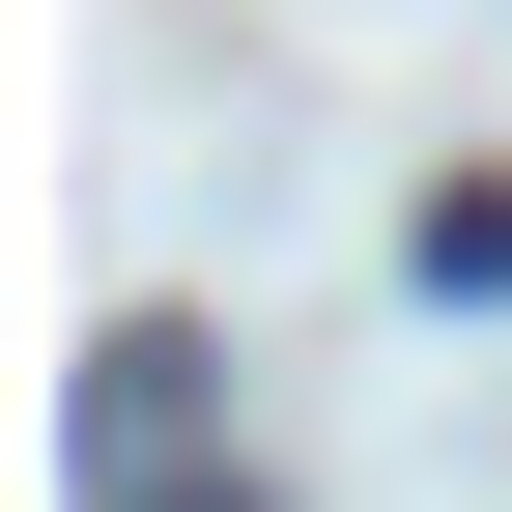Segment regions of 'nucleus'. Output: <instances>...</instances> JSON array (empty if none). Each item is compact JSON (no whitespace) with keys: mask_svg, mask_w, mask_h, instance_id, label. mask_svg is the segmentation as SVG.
Instances as JSON below:
<instances>
[{"mask_svg":"<svg viewBox=\"0 0 512 512\" xmlns=\"http://www.w3.org/2000/svg\"><path fill=\"white\" fill-rule=\"evenodd\" d=\"M171 427H200V342H171V313H143V342H114V370H86V484H143V456H171Z\"/></svg>","mask_w":512,"mask_h":512,"instance_id":"nucleus-1","label":"nucleus"},{"mask_svg":"<svg viewBox=\"0 0 512 512\" xmlns=\"http://www.w3.org/2000/svg\"><path fill=\"white\" fill-rule=\"evenodd\" d=\"M114 512H143V484H114ZM228 512H256V484H228Z\"/></svg>","mask_w":512,"mask_h":512,"instance_id":"nucleus-2","label":"nucleus"}]
</instances>
